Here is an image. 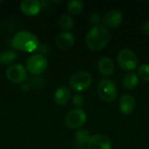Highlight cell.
Listing matches in <instances>:
<instances>
[{"label":"cell","instance_id":"1","mask_svg":"<svg viewBox=\"0 0 149 149\" xmlns=\"http://www.w3.org/2000/svg\"><path fill=\"white\" fill-rule=\"evenodd\" d=\"M11 46L14 49L25 52H33L38 49L39 40L32 32L28 31H20L12 37Z\"/></svg>","mask_w":149,"mask_h":149},{"label":"cell","instance_id":"2","mask_svg":"<svg viewBox=\"0 0 149 149\" xmlns=\"http://www.w3.org/2000/svg\"><path fill=\"white\" fill-rule=\"evenodd\" d=\"M110 39L108 30L102 26H93L86 36V44L92 51H100L107 46Z\"/></svg>","mask_w":149,"mask_h":149},{"label":"cell","instance_id":"3","mask_svg":"<svg viewBox=\"0 0 149 149\" xmlns=\"http://www.w3.org/2000/svg\"><path fill=\"white\" fill-rule=\"evenodd\" d=\"M97 92L100 98L107 102L115 100L118 96V87L116 84L109 79H104L99 83Z\"/></svg>","mask_w":149,"mask_h":149},{"label":"cell","instance_id":"4","mask_svg":"<svg viewBox=\"0 0 149 149\" xmlns=\"http://www.w3.org/2000/svg\"><path fill=\"white\" fill-rule=\"evenodd\" d=\"M92 75L86 71H80L74 73L69 79L70 86L76 92H84L92 85Z\"/></svg>","mask_w":149,"mask_h":149},{"label":"cell","instance_id":"5","mask_svg":"<svg viewBox=\"0 0 149 149\" xmlns=\"http://www.w3.org/2000/svg\"><path fill=\"white\" fill-rule=\"evenodd\" d=\"M117 60L120 68L127 72L134 71L138 66L139 63L136 54L129 49L121 50L118 54Z\"/></svg>","mask_w":149,"mask_h":149},{"label":"cell","instance_id":"6","mask_svg":"<svg viewBox=\"0 0 149 149\" xmlns=\"http://www.w3.org/2000/svg\"><path fill=\"white\" fill-rule=\"evenodd\" d=\"M48 66L47 58L42 54H33L26 60V70L32 74L43 73Z\"/></svg>","mask_w":149,"mask_h":149},{"label":"cell","instance_id":"7","mask_svg":"<svg viewBox=\"0 0 149 149\" xmlns=\"http://www.w3.org/2000/svg\"><path fill=\"white\" fill-rule=\"evenodd\" d=\"M86 113L81 108H76L70 111L65 118V125L71 129H77L82 127L86 121Z\"/></svg>","mask_w":149,"mask_h":149},{"label":"cell","instance_id":"8","mask_svg":"<svg viewBox=\"0 0 149 149\" xmlns=\"http://www.w3.org/2000/svg\"><path fill=\"white\" fill-rule=\"evenodd\" d=\"M7 79L13 83H21L27 79V70L26 68L20 65L15 64L10 65L5 72Z\"/></svg>","mask_w":149,"mask_h":149},{"label":"cell","instance_id":"9","mask_svg":"<svg viewBox=\"0 0 149 149\" xmlns=\"http://www.w3.org/2000/svg\"><path fill=\"white\" fill-rule=\"evenodd\" d=\"M87 149H112V143L108 137L103 134H94L91 136Z\"/></svg>","mask_w":149,"mask_h":149},{"label":"cell","instance_id":"10","mask_svg":"<svg viewBox=\"0 0 149 149\" xmlns=\"http://www.w3.org/2000/svg\"><path fill=\"white\" fill-rule=\"evenodd\" d=\"M123 20L122 14L120 10H111L107 11L103 17V23L107 27L109 28H116L118 27Z\"/></svg>","mask_w":149,"mask_h":149},{"label":"cell","instance_id":"11","mask_svg":"<svg viewBox=\"0 0 149 149\" xmlns=\"http://www.w3.org/2000/svg\"><path fill=\"white\" fill-rule=\"evenodd\" d=\"M41 7V3L38 0H24L20 3V10L26 16L37 15Z\"/></svg>","mask_w":149,"mask_h":149},{"label":"cell","instance_id":"12","mask_svg":"<svg viewBox=\"0 0 149 149\" xmlns=\"http://www.w3.org/2000/svg\"><path fill=\"white\" fill-rule=\"evenodd\" d=\"M120 112L124 115H130L135 107V100L130 94H123L119 103Z\"/></svg>","mask_w":149,"mask_h":149},{"label":"cell","instance_id":"13","mask_svg":"<svg viewBox=\"0 0 149 149\" xmlns=\"http://www.w3.org/2000/svg\"><path fill=\"white\" fill-rule=\"evenodd\" d=\"M74 42H75V38L73 34L68 31L59 33L55 38V43L57 46L63 50L71 48L73 45Z\"/></svg>","mask_w":149,"mask_h":149},{"label":"cell","instance_id":"14","mask_svg":"<svg viewBox=\"0 0 149 149\" xmlns=\"http://www.w3.org/2000/svg\"><path fill=\"white\" fill-rule=\"evenodd\" d=\"M71 91L66 86H59L54 93L53 100L58 106L66 105L71 99Z\"/></svg>","mask_w":149,"mask_h":149},{"label":"cell","instance_id":"15","mask_svg":"<svg viewBox=\"0 0 149 149\" xmlns=\"http://www.w3.org/2000/svg\"><path fill=\"white\" fill-rule=\"evenodd\" d=\"M98 69L100 72L104 76H109L113 73L115 66L113 61L107 57L102 58L99 60L98 63Z\"/></svg>","mask_w":149,"mask_h":149},{"label":"cell","instance_id":"16","mask_svg":"<svg viewBox=\"0 0 149 149\" xmlns=\"http://www.w3.org/2000/svg\"><path fill=\"white\" fill-rule=\"evenodd\" d=\"M140 81V78L138 76V74L134 73V72H129L127 74L125 75V77L122 79V86H124V88L127 89V90H131L135 88Z\"/></svg>","mask_w":149,"mask_h":149},{"label":"cell","instance_id":"17","mask_svg":"<svg viewBox=\"0 0 149 149\" xmlns=\"http://www.w3.org/2000/svg\"><path fill=\"white\" fill-rule=\"evenodd\" d=\"M17 58V55L16 52L10 50V51H4L0 53V64L1 65H10L13 61H15Z\"/></svg>","mask_w":149,"mask_h":149},{"label":"cell","instance_id":"18","mask_svg":"<svg viewBox=\"0 0 149 149\" xmlns=\"http://www.w3.org/2000/svg\"><path fill=\"white\" fill-rule=\"evenodd\" d=\"M84 3L81 0H72L67 3V10L72 15H77L81 12Z\"/></svg>","mask_w":149,"mask_h":149},{"label":"cell","instance_id":"19","mask_svg":"<svg viewBox=\"0 0 149 149\" xmlns=\"http://www.w3.org/2000/svg\"><path fill=\"white\" fill-rule=\"evenodd\" d=\"M91 136L89 134V132L86 129H79L75 134V140L78 144L81 146H85L88 143Z\"/></svg>","mask_w":149,"mask_h":149},{"label":"cell","instance_id":"20","mask_svg":"<svg viewBox=\"0 0 149 149\" xmlns=\"http://www.w3.org/2000/svg\"><path fill=\"white\" fill-rule=\"evenodd\" d=\"M58 24L61 28L65 30H71L73 26V19L67 14L62 15L58 19Z\"/></svg>","mask_w":149,"mask_h":149},{"label":"cell","instance_id":"21","mask_svg":"<svg viewBox=\"0 0 149 149\" xmlns=\"http://www.w3.org/2000/svg\"><path fill=\"white\" fill-rule=\"evenodd\" d=\"M138 76L144 81H149V65L142 64L138 69Z\"/></svg>","mask_w":149,"mask_h":149},{"label":"cell","instance_id":"22","mask_svg":"<svg viewBox=\"0 0 149 149\" xmlns=\"http://www.w3.org/2000/svg\"><path fill=\"white\" fill-rule=\"evenodd\" d=\"M72 104L77 107L80 108L85 104V98L82 94H75L72 97Z\"/></svg>","mask_w":149,"mask_h":149},{"label":"cell","instance_id":"23","mask_svg":"<svg viewBox=\"0 0 149 149\" xmlns=\"http://www.w3.org/2000/svg\"><path fill=\"white\" fill-rule=\"evenodd\" d=\"M100 15L98 12H93L91 16H90V23L93 25V26H99L100 23Z\"/></svg>","mask_w":149,"mask_h":149},{"label":"cell","instance_id":"24","mask_svg":"<svg viewBox=\"0 0 149 149\" xmlns=\"http://www.w3.org/2000/svg\"><path fill=\"white\" fill-rule=\"evenodd\" d=\"M142 29H143V31H144V32H145L146 34L149 35V20H148V21L143 24Z\"/></svg>","mask_w":149,"mask_h":149}]
</instances>
